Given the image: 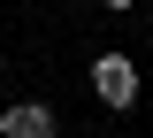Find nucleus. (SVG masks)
Segmentation results:
<instances>
[{
  "mask_svg": "<svg viewBox=\"0 0 153 138\" xmlns=\"http://www.w3.org/2000/svg\"><path fill=\"white\" fill-rule=\"evenodd\" d=\"M92 92L107 100V107H130V100H138V61L130 54H100L92 61Z\"/></svg>",
  "mask_w": 153,
  "mask_h": 138,
  "instance_id": "1",
  "label": "nucleus"
},
{
  "mask_svg": "<svg viewBox=\"0 0 153 138\" xmlns=\"http://www.w3.org/2000/svg\"><path fill=\"white\" fill-rule=\"evenodd\" d=\"M0 131L8 138H54V107H46V100H16V107L0 115Z\"/></svg>",
  "mask_w": 153,
  "mask_h": 138,
  "instance_id": "2",
  "label": "nucleus"
},
{
  "mask_svg": "<svg viewBox=\"0 0 153 138\" xmlns=\"http://www.w3.org/2000/svg\"><path fill=\"white\" fill-rule=\"evenodd\" d=\"M107 8H138V0H107Z\"/></svg>",
  "mask_w": 153,
  "mask_h": 138,
  "instance_id": "3",
  "label": "nucleus"
}]
</instances>
